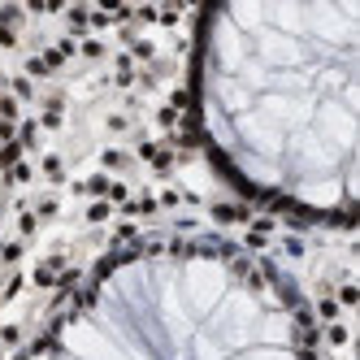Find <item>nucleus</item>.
<instances>
[{
  "mask_svg": "<svg viewBox=\"0 0 360 360\" xmlns=\"http://www.w3.org/2000/svg\"><path fill=\"white\" fill-rule=\"evenodd\" d=\"M243 360H291L287 352H252V356H243Z\"/></svg>",
  "mask_w": 360,
  "mask_h": 360,
  "instance_id": "nucleus-4",
  "label": "nucleus"
},
{
  "mask_svg": "<svg viewBox=\"0 0 360 360\" xmlns=\"http://www.w3.org/2000/svg\"><path fill=\"white\" fill-rule=\"evenodd\" d=\"M191 300H195V308L204 313V308H213V300L221 295V278H217V269H209V265H191Z\"/></svg>",
  "mask_w": 360,
  "mask_h": 360,
  "instance_id": "nucleus-1",
  "label": "nucleus"
},
{
  "mask_svg": "<svg viewBox=\"0 0 360 360\" xmlns=\"http://www.w3.org/2000/svg\"><path fill=\"white\" fill-rule=\"evenodd\" d=\"M261 53L269 61H300V48L291 39H282V35H261Z\"/></svg>",
  "mask_w": 360,
  "mask_h": 360,
  "instance_id": "nucleus-2",
  "label": "nucleus"
},
{
  "mask_svg": "<svg viewBox=\"0 0 360 360\" xmlns=\"http://www.w3.org/2000/svg\"><path fill=\"white\" fill-rule=\"evenodd\" d=\"M243 131L252 135V143H256V148H261V152H278V139H274V135L265 131V126H256L252 117H243Z\"/></svg>",
  "mask_w": 360,
  "mask_h": 360,
  "instance_id": "nucleus-3",
  "label": "nucleus"
}]
</instances>
